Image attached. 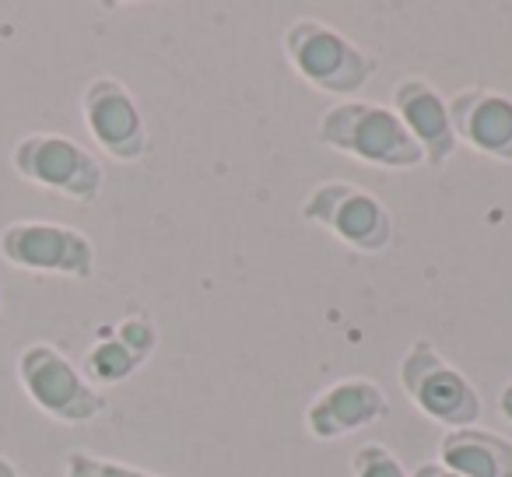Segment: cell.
<instances>
[{"label": "cell", "mask_w": 512, "mask_h": 477, "mask_svg": "<svg viewBox=\"0 0 512 477\" xmlns=\"http://www.w3.org/2000/svg\"><path fill=\"white\" fill-rule=\"evenodd\" d=\"M320 144L379 169H418L425 165L421 144L407 134L400 116L376 102H337L320 116Z\"/></svg>", "instance_id": "cell-1"}, {"label": "cell", "mask_w": 512, "mask_h": 477, "mask_svg": "<svg viewBox=\"0 0 512 477\" xmlns=\"http://www.w3.org/2000/svg\"><path fill=\"white\" fill-rule=\"evenodd\" d=\"M285 57L302 81L327 95H358L376 74V60L334 25L299 18L285 29Z\"/></svg>", "instance_id": "cell-2"}, {"label": "cell", "mask_w": 512, "mask_h": 477, "mask_svg": "<svg viewBox=\"0 0 512 477\" xmlns=\"http://www.w3.org/2000/svg\"><path fill=\"white\" fill-rule=\"evenodd\" d=\"M18 383L43 414L64 425H88L106 411V397L53 344H29L18 355Z\"/></svg>", "instance_id": "cell-3"}, {"label": "cell", "mask_w": 512, "mask_h": 477, "mask_svg": "<svg viewBox=\"0 0 512 477\" xmlns=\"http://www.w3.org/2000/svg\"><path fill=\"white\" fill-rule=\"evenodd\" d=\"M400 383L421 414L449 428H474L481 418V397L460 369L435 351L432 341H414L400 362Z\"/></svg>", "instance_id": "cell-4"}, {"label": "cell", "mask_w": 512, "mask_h": 477, "mask_svg": "<svg viewBox=\"0 0 512 477\" xmlns=\"http://www.w3.org/2000/svg\"><path fill=\"white\" fill-rule=\"evenodd\" d=\"M302 218L309 225H323L358 253H383L393 243L390 207L376 193L362 190L344 179L320 183L302 200Z\"/></svg>", "instance_id": "cell-5"}, {"label": "cell", "mask_w": 512, "mask_h": 477, "mask_svg": "<svg viewBox=\"0 0 512 477\" xmlns=\"http://www.w3.org/2000/svg\"><path fill=\"white\" fill-rule=\"evenodd\" d=\"M11 165L22 179L71 197L78 204H92L102 193V165L88 148L64 134H29L15 144Z\"/></svg>", "instance_id": "cell-6"}, {"label": "cell", "mask_w": 512, "mask_h": 477, "mask_svg": "<svg viewBox=\"0 0 512 477\" xmlns=\"http://www.w3.org/2000/svg\"><path fill=\"white\" fill-rule=\"evenodd\" d=\"M0 257L18 271L60 274V278H92L95 246L81 228L57 221H11L0 232Z\"/></svg>", "instance_id": "cell-7"}, {"label": "cell", "mask_w": 512, "mask_h": 477, "mask_svg": "<svg viewBox=\"0 0 512 477\" xmlns=\"http://www.w3.org/2000/svg\"><path fill=\"white\" fill-rule=\"evenodd\" d=\"M81 116L88 134L116 162H141L148 155V127L130 88L116 78L88 81L81 95Z\"/></svg>", "instance_id": "cell-8"}, {"label": "cell", "mask_w": 512, "mask_h": 477, "mask_svg": "<svg viewBox=\"0 0 512 477\" xmlns=\"http://www.w3.org/2000/svg\"><path fill=\"white\" fill-rule=\"evenodd\" d=\"M390 414V397L372 379H341L306 407V428L323 442L362 432Z\"/></svg>", "instance_id": "cell-9"}, {"label": "cell", "mask_w": 512, "mask_h": 477, "mask_svg": "<svg viewBox=\"0 0 512 477\" xmlns=\"http://www.w3.org/2000/svg\"><path fill=\"white\" fill-rule=\"evenodd\" d=\"M456 141L498 162H512V99L488 88H467L449 99Z\"/></svg>", "instance_id": "cell-10"}, {"label": "cell", "mask_w": 512, "mask_h": 477, "mask_svg": "<svg viewBox=\"0 0 512 477\" xmlns=\"http://www.w3.org/2000/svg\"><path fill=\"white\" fill-rule=\"evenodd\" d=\"M393 113L407 127V134L421 144L425 165H446L456 151L453 120H449V102L435 92L428 81L404 78L393 88Z\"/></svg>", "instance_id": "cell-11"}, {"label": "cell", "mask_w": 512, "mask_h": 477, "mask_svg": "<svg viewBox=\"0 0 512 477\" xmlns=\"http://www.w3.org/2000/svg\"><path fill=\"white\" fill-rule=\"evenodd\" d=\"M439 463L463 477H512V442L484 428H449L439 442Z\"/></svg>", "instance_id": "cell-12"}, {"label": "cell", "mask_w": 512, "mask_h": 477, "mask_svg": "<svg viewBox=\"0 0 512 477\" xmlns=\"http://www.w3.org/2000/svg\"><path fill=\"white\" fill-rule=\"evenodd\" d=\"M137 365H141V358H137L123 341H116V337H102V341L85 355L88 383H120V379H127Z\"/></svg>", "instance_id": "cell-13"}, {"label": "cell", "mask_w": 512, "mask_h": 477, "mask_svg": "<svg viewBox=\"0 0 512 477\" xmlns=\"http://www.w3.org/2000/svg\"><path fill=\"white\" fill-rule=\"evenodd\" d=\"M64 474L67 477H155L148 470H137L130 463H116L106 456H95L88 449H74L64 460Z\"/></svg>", "instance_id": "cell-14"}, {"label": "cell", "mask_w": 512, "mask_h": 477, "mask_svg": "<svg viewBox=\"0 0 512 477\" xmlns=\"http://www.w3.org/2000/svg\"><path fill=\"white\" fill-rule=\"evenodd\" d=\"M351 474L355 477H407L404 463L383 442H362L351 456Z\"/></svg>", "instance_id": "cell-15"}, {"label": "cell", "mask_w": 512, "mask_h": 477, "mask_svg": "<svg viewBox=\"0 0 512 477\" xmlns=\"http://www.w3.org/2000/svg\"><path fill=\"white\" fill-rule=\"evenodd\" d=\"M116 341H123L130 351H134L137 358H148L151 355V348H155V323L151 320H144V316H130V320H123L120 327H116Z\"/></svg>", "instance_id": "cell-16"}, {"label": "cell", "mask_w": 512, "mask_h": 477, "mask_svg": "<svg viewBox=\"0 0 512 477\" xmlns=\"http://www.w3.org/2000/svg\"><path fill=\"white\" fill-rule=\"evenodd\" d=\"M411 477H463V474H456V470L442 467V463L425 460V463H418V467H414V474H411Z\"/></svg>", "instance_id": "cell-17"}, {"label": "cell", "mask_w": 512, "mask_h": 477, "mask_svg": "<svg viewBox=\"0 0 512 477\" xmlns=\"http://www.w3.org/2000/svg\"><path fill=\"white\" fill-rule=\"evenodd\" d=\"M498 407H502V414H505V421H512V383L502 390V397H498Z\"/></svg>", "instance_id": "cell-18"}, {"label": "cell", "mask_w": 512, "mask_h": 477, "mask_svg": "<svg viewBox=\"0 0 512 477\" xmlns=\"http://www.w3.org/2000/svg\"><path fill=\"white\" fill-rule=\"evenodd\" d=\"M0 477H22V474H18V467L8 460V456H0Z\"/></svg>", "instance_id": "cell-19"}, {"label": "cell", "mask_w": 512, "mask_h": 477, "mask_svg": "<svg viewBox=\"0 0 512 477\" xmlns=\"http://www.w3.org/2000/svg\"><path fill=\"white\" fill-rule=\"evenodd\" d=\"M0 313H4V306H0Z\"/></svg>", "instance_id": "cell-20"}]
</instances>
